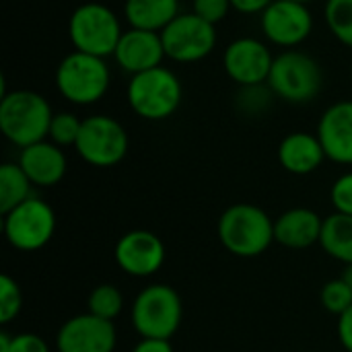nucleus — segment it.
Wrapping results in <instances>:
<instances>
[{"label": "nucleus", "mask_w": 352, "mask_h": 352, "mask_svg": "<svg viewBox=\"0 0 352 352\" xmlns=\"http://www.w3.org/2000/svg\"><path fill=\"white\" fill-rule=\"evenodd\" d=\"M52 118L50 101L35 91H4L0 97V130L19 148L47 140Z\"/></svg>", "instance_id": "obj_1"}, {"label": "nucleus", "mask_w": 352, "mask_h": 352, "mask_svg": "<svg viewBox=\"0 0 352 352\" xmlns=\"http://www.w3.org/2000/svg\"><path fill=\"white\" fill-rule=\"evenodd\" d=\"M219 239L237 258H258L274 241V221L256 204H233L219 219Z\"/></svg>", "instance_id": "obj_2"}, {"label": "nucleus", "mask_w": 352, "mask_h": 352, "mask_svg": "<svg viewBox=\"0 0 352 352\" xmlns=\"http://www.w3.org/2000/svg\"><path fill=\"white\" fill-rule=\"evenodd\" d=\"M126 99L138 118L161 122L171 118L179 109L184 87L179 76L171 68L157 66L153 70L130 76Z\"/></svg>", "instance_id": "obj_3"}, {"label": "nucleus", "mask_w": 352, "mask_h": 352, "mask_svg": "<svg viewBox=\"0 0 352 352\" xmlns=\"http://www.w3.org/2000/svg\"><path fill=\"white\" fill-rule=\"evenodd\" d=\"M111 72L105 58L70 52L56 68V89L72 105H93L109 89Z\"/></svg>", "instance_id": "obj_4"}, {"label": "nucleus", "mask_w": 352, "mask_h": 352, "mask_svg": "<svg viewBox=\"0 0 352 352\" xmlns=\"http://www.w3.org/2000/svg\"><path fill=\"white\" fill-rule=\"evenodd\" d=\"M124 29L118 14L101 2H85L68 19V37L76 52L107 58L113 56Z\"/></svg>", "instance_id": "obj_5"}, {"label": "nucleus", "mask_w": 352, "mask_h": 352, "mask_svg": "<svg viewBox=\"0 0 352 352\" xmlns=\"http://www.w3.org/2000/svg\"><path fill=\"white\" fill-rule=\"evenodd\" d=\"M324 72L316 58L299 50H285L274 56L268 76L272 95L289 103H309L322 91Z\"/></svg>", "instance_id": "obj_6"}, {"label": "nucleus", "mask_w": 352, "mask_h": 352, "mask_svg": "<svg viewBox=\"0 0 352 352\" xmlns=\"http://www.w3.org/2000/svg\"><path fill=\"white\" fill-rule=\"evenodd\" d=\"M182 297L169 285H148L132 303V324L140 338L171 340L182 326Z\"/></svg>", "instance_id": "obj_7"}, {"label": "nucleus", "mask_w": 352, "mask_h": 352, "mask_svg": "<svg viewBox=\"0 0 352 352\" xmlns=\"http://www.w3.org/2000/svg\"><path fill=\"white\" fill-rule=\"evenodd\" d=\"M128 132L111 116L95 113L82 120L80 136L74 144L78 157L93 167H113L128 153Z\"/></svg>", "instance_id": "obj_8"}, {"label": "nucleus", "mask_w": 352, "mask_h": 352, "mask_svg": "<svg viewBox=\"0 0 352 352\" xmlns=\"http://www.w3.org/2000/svg\"><path fill=\"white\" fill-rule=\"evenodd\" d=\"M2 217L4 237L19 252H37L45 248L54 237L56 212L41 198L31 196Z\"/></svg>", "instance_id": "obj_9"}, {"label": "nucleus", "mask_w": 352, "mask_h": 352, "mask_svg": "<svg viewBox=\"0 0 352 352\" xmlns=\"http://www.w3.org/2000/svg\"><path fill=\"white\" fill-rule=\"evenodd\" d=\"M165 56L179 64L200 62L217 47V27L196 12H179L161 31Z\"/></svg>", "instance_id": "obj_10"}, {"label": "nucleus", "mask_w": 352, "mask_h": 352, "mask_svg": "<svg viewBox=\"0 0 352 352\" xmlns=\"http://www.w3.org/2000/svg\"><path fill=\"white\" fill-rule=\"evenodd\" d=\"M264 37L285 50H295L314 31V14L307 4L295 0H274L262 14Z\"/></svg>", "instance_id": "obj_11"}, {"label": "nucleus", "mask_w": 352, "mask_h": 352, "mask_svg": "<svg viewBox=\"0 0 352 352\" xmlns=\"http://www.w3.org/2000/svg\"><path fill=\"white\" fill-rule=\"evenodd\" d=\"M274 56L270 47L256 37H239L223 52V68L227 76L243 87H258L268 82Z\"/></svg>", "instance_id": "obj_12"}, {"label": "nucleus", "mask_w": 352, "mask_h": 352, "mask_svg": "<svg viewBox=\"0 0 352 352\" xmlns=\"http://www.w3.org/2000/svg\"><path fill=\"white\" fill-rule=\"evenodd\" d=\"M116 344L118 332L113 322L101 320L89 311L70 318L56 336L58 352H113Z\"/></svg>", "instance_id": "obj_13"}, {"label": "nucleus", "mask_w": 352, "mask_h": 352, "mask_svg": "<svg viewBox=\"0 0 352 352\" xmlns=\"http://www.w3.org/2000/svg\"><path fill=\"white\" fill-rule=\"evenodd\" d=\"M165 243L151 231L136 229L120 237L116 243V262L118 266L136 278H146L157 274L165 264Z\"/></svg>", "instance_id": "obj_14"}, {"label": "nucleus", "mask_w": 352, "mask_h": 352, "mask_svg": "<svg viewBox=\"0 0 352 352\" xmlns=\"http://www.w3.org/2000/svg\"><path fill=\"white\" fill-rule=\"evenodd\" d=\"M113 58L124 72L134 76L153 70L157 66H163V60L167 56H165L161 33L130 27L128 31L122 33Z\"/></svg>", "instance_id": "obj_15"}, {"label": "nucleus", "mask_w": 352, "mask_h": 352, "mask_svg": "<svg viewBox=\"0 0 352 352\" xmlns=\"http://www.w3.org/2000/svg\"><path fill=\"white\" fill-rule=\"evenodd\" d=\"M316 134L330 161L352 167V99L330 105L322 113Z\"/></svg>", "instance_id": "obj_16"}, {"label": "nucleus", "mask_w": 352, "mask_h": 352, "mask_svg": "<svg viewBox=\"0 0 352 352\" xmlns=\"http://www.w3.org/2000/svg\"><path fill=\"white\" fill-rule=\"evenodd\" d=\"M16 163L29 177V182L39 188H52L60 184L68 171V161L62 146L54 144L52 140H41L21 148Z\"/></svg>", "instance_id": "obj_17"}, {"label": "nucleus", "mask_w": 352, "mask_h": 352, "mask_svg": "<svg viewBox=\"0 0 352 352\" xmlns=\"http://www.w3.org/2000/svg\"><path fill=\"white\" fill-rule=\"evenodd\" d=\"M324 219L311 208H291L274 221V241L289 250H307L320 243Z\"/></svg>", "instance_id": "obj_18"}, {"label": "nucleus", "mask_w": 352, "mask_h": 352, "mask_svg": "<svg viewBox=\"0 0 352 352\" xmlns=\"http://www.w3.org/2000/svg\"><path fill=\"white\" fill-rule=\"evenodd\" d=\"M326 151L318 134L291 132L278 144V161L285 171L293 175H309L326 161Z\"/></svg>", "instance_id": "obj_19"}, {"label": "nucleus", "mask_w": 352, "mask_h": 352, "mask_svg": "<svg viewBox=\"0 0 352 352\" xmlns=\"http://www.w3.org/2000/svg\"><path fill=\"white\" fill-rule=\"evenodd\" d=\"M179 14V0H126L124 19L134 29L161 33Z\"/></svg>", "instance_id": "obj_20"}, {"label": "nucleus", "mask_w": 352, "mask_h": 352, "mask_svg": "<svg viewBox=\"0 0 352 352\" xmlns=\"http://www.w3.org/2000/svg\"><path fill=\"white\" fill-rule=\"evenodd\" d=\"M320 245L330 258L342 262L344 266L352 264V217L342 212L326 217Z\"/></svg>", "instance_id": "obj_21"}, {"label": "nucleus", "mask_w": 352, "mask_h": 352, "mask_svg": "<svg viewBox=\"0 0 352 352\" xmlns=\"http://www.w3.org/2000/svg\"><path fill=\"white\" fill-rule=\"evenodd\" d=\"M31 182L21 169L19 163H2L0 165V212L6 214L25 200H29L31 194Z\"/></svg>", "instance_id": "obj_22"}, {"label": "nucleus", "mask_w": 352, "mask_h": 352, "mask_svg": "<svg viewBox=\"0 0 352 352\" xmlns=\"http://www.w3.org/2000/svg\"><path fill=\"white\" fill-rule=\"evenodd\" d=\"M324 19L332 35L346 47H352V0H326Z\"/></svg>", "instance_id": "obj_23"}, {"label": "nucleus", "mask_w": 352, "mask_h": 352, "mask_svg": "<svg viewBox=\"0 0 352 352\" xmlns=\"http://www.w3.org/2000/svg\"><path fill=\"white\" fill-rule=\"evenodd\" d=\"M87 307H89V314L101 320L113 322L124 309V295L113 285H99L91 291Z\"/></svg>", "instance_id": "obj_24"}, {"label": "nucleus", "mask_w": 352, "mask_h": 352, "mask_svg": "<svg viewBox=\"0 0 352 352\" xmlns=\"http://www.w3.org/2000/svg\"><path fill=\"white\" fill-rule=\"evenodd\" d=\"M80 128H82V120L72 113V111H58L52 118L50 124V134L47 140H52L58 146H74L78 136H80Z\"/></svg>", "instance_id": "obj_25"}, {"label": "nucleus", "mask_w": 352, "mask_h": 352, "mask_svg": "<svg viewBox=\"0 0 352 352\" xmlns=\"http://www.w3.org/2000/svg\"><path fill=\"white\" fill-rule=\"evenodd\" d=\"M320 301L326 311L334 316H342L349 307H352V289L342 278L330 280L324 285L320 293Z\"/></svg>", "instance_id": "obj_26"}, {"label": "nucleus", "mask_w": 352, "mask_h": 352, "mask_svg": "<svg viewBox=\"0 0 352 352\" xmlns=\"http://www.w3.org/2000/svg\"><path fill=\"white\" fill-rule=\"evenodd\" d=\"M23 307V293L14 278L0 276V324H10Z\"/></svg>", "instance_id": "obj_27"}, {"label": "nucleus", "mask_w": 352, "mask_h": 352, "mask_svg": "<svg viewBox=\"0 0 352 352\" xmlns=\"http://www.w3.org/2000/svg\"><path fill=\"white\" fill-rule=\"evenodd\" d=\"M0 352H50V346L39 334L23 332L10 336L6 332H0Z\"/></svg>", "instance_id": "obj_28"}, {"label": "nucleus", "mask_w": 352, "mask_h": 352, "mask_svg": "<svg viewBox=\"0 0 352 352\" xmlns=\"http://www.w3.org/2000/svg\"><path fill=\"white\" fill-rule=\"evenodd\" d=\"M229 10H233L231 0H192V12L214 27L227 19Z\"/></svg>", "instance_id": "obj_29"}, {"label": "nucleus", "mask_w": 352, "mask_h": 352, "mask_svg": "<svg viewBox=\"0 0 352 352\" xmlns=\"http://www.w3.org/2000/svg\"><path fill=\"white\" fill-rule=\"evenodd\" d=\"M330 200L336 212L352 217V171L342 173L330 190Z\"/></svg>", "instance_id": "obj_30"}, {"label": "nucleus", "mask_w": 352, "mask_h": 352, "mask_svg": "<svg viewBox=\"0 0 352 352\" xmlns=\"http://www.w3.org/2000/svg\"><path fill=\"white\" fill-rule=\"evenodd\" d=\"M336 334H338L342 349L346 352H352V307H349L342 316H338Z\"/></svg>", "instance_id": "obj_31"}, {"label": "nucleus", "mask_w": 352, "mask_h": 352, "mask_svg": "<svg viewBox=\"0 0 352 352\" xmlns=\"http://www.w3.org/2000/svg\"><path fill=\"white\" fill-rule=\"evenodd\" d=\"M274 0H231L233 10L241 14H262Z\"/></svg>", "instance_id": "obj_32"}, {"label": "nucleus", "mask_w": 352, "mask_h": 352, "mask_svg": "<svg viewBox=\"0 0 352 352\" xmlns=\"http://www.w3.org/2000/svg\"><path fill=\"white\" fill-rule=\"evenodd\" d=\"M132 352H173V346L163 338H140Z\"/></svg>", "instance_id": "obj_33"}, {"label": "nucleus", "mask_w": 352, "mask_h": 352, "mask_svg": "<svg viewBox=\"0 0 352 352\" xmlns=\"http://www.w3.org/2000/svg\"><path fill=\"white\" fill-rule=\"evenodd\" d=\"M340 278L349 285L352 289V264H346L344 266V270H342V274H340Z\"/></svg>", "instance_id": "obj_34"}, {"label": "nucleus", "mask_w": 352, "mask_h": 352, "mask_svg": "<svg viewBox=\"0 0 352 352\" xmlns=\"http://www.w3.org/2000/svg\"><path fill=\"white\" fill-rule=\"evenodd\" d=\"M295 2H303V4H309L311 0H295Z\"/></svg>", "instance_id": "obj_35"}, {"label": "nucleus", "mask_w": 352, "mask_h": 352, "mask_svg": "<svg viewBox=\"0 0 352 352\" xmlns=\"http://www.w3.org/2000/svg\"><path fill=\"white\" fill-rule=\"evenodd\" d=\"M351 76H352V68H351Z\"/></svg>", "instance_id": "obj_36"}]
</instances>
